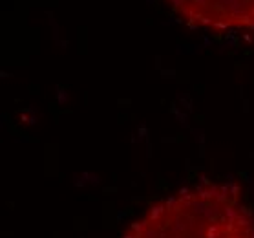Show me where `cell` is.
Here are the masks:
<instances>
[{
    "label": "cell",
    "mask_w": 254,
    "mask_h": 238,
    "mask_svg": "<svg viewBox=\"0 0 254 238\" xmlns=\"http://www.w3.org/2000/svg\"><path fill=\"white\" fill-rule=\"evenodd\" d=\"M123 238H254V216L240 189L199 183L154 203Z\"/></svg>",
    "instance_id": "cell-1"
},
{
    "label": "cell",
    "mask_w": 254,
    "mask_h": 238,
    "mask_svg": "<svg viewBox=\"0 0 254 238\" xmlns=\"http://www.w3.org/2000/svg\"><path fill=\"white\" fill-rule=\"evenodd\" d=\"M187 22L212 29H254V0H167Z\"/></svg>",
    "instance_id": "cell-2"
}]
</instances>
